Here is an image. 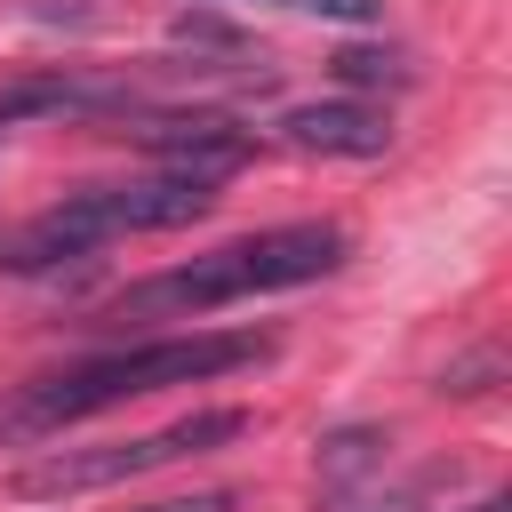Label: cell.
<instances>
[{
	"mask_svg": "<svg viewBox=\"0 0 512 512\" xmlns=\"http://www.w3.org/2000/svg\"><path fill=\"white\" fill-rule=\"evenodd\" d=\"M256 360H272V336H256V328H192V336H152V344L88 352L72 368H48V376L0 392V448L48 440V432H64L80 416H104L120 400L208 384V376H232V368H256Z\"/></svg>",
	"mask_w": 512,
	"mask_h": 512,
	"instance_id": "cell-1",
	"label": "cell"
},
{
	"mask_svg": "<svg viewBox=\"0 0 512 512\" xmlns=\"http://www.w3.org/2000/svg\"><path fill=\"white\" fill-rule=\"evenodd\" d=\"M344 256H352V232L328 224V216H304V224H272V232H248V240H224V248H208L192 264H168V272L136 280L112 312L120 320H200V312H224L240 296L328 280V272H344Z\"/></svg>",
	"mask_w": 512,
	"mask_h": 512,
	"instance_id": "cell-2",
	"label": "cell"
},
{
	"mask_svg": "<svg viewBox=\"0 0 512 512\" xmlns=\"http://www.w3.org/2000/svg\"><path fill=\"white\" fill-rule=\"evenodd\" d=\"M216 208V184L200 176H136V184H88V192H64L56 208H40L32 224H16L0 240V272H56L64 256H88L120 232H176V224H200Z\"/></svg>",
	"mask_w": 512,
	"mask_h": 512,
	"instance_id": "cell-3",
	"label": "cell"
},
{
	"mask_svg": "<svg viewBox=\"0 0 512 512\" xmlns=\"http://www.w3.org/2000/svg\"><path fill=\"white\" fill-rule=\"evenodd\" d=\"M256 416L248 408H192L160 432H136V440H96V448H40L8 488L32 496V504H64V496H88V488H120V480H144L160 464H184V456H208V448H232L248 440Z\"/></svg>",
	"mask_w": 512,
	"mask_h": 512,
	"instance_id": "cell-4",
	"label": "cell"
},
{
	"mask_svg": "<svg viewBox=\"0 0 512 512\" xmlns=\"http://www.w3.org/2000/svg\"><path fill=\"white\" fill-rule=\"evenodd\" d=\"M120 136H136L168 176H200V184L240 176L248 152H256V136L240 120H224V112H128Z\"/></svg>",
	"mask_w": 512,
	"mask_h": 512,
	"instance_id": "cell-5",
	"label": "cell"
},
{
	"mask_svg": "<svg viewBox=\"0 0 512 512\" xmlns=\"http://www.w3.org/2000/svg\"><path fill=\"white\" fill-rule=\"evenodd\" d=\"M280 144L288 152H320V160H376L392 144V112L376 96H320V104H288L280 112Z\"/></svg>",
	"mask_w": 512,
	"mask_h": 512,
	"instance_id": "cell-6",
	"label": "cell"
},
{
	"mask_svg": "<svg viewBox=\"0 0 512 512\" xmlns=\"http://www.w3.org/2000/svg\"><path fill=\"white\" fill-rule=\"evenodd\" d=\"M384 448H392V440H384L376 424H344V432L320 440V464H312V472H320L328 496H352L368 472H384Z\"/></svg>",
	"mask_w": 512,
	"mask_h": 512,
	"instance_id": "cell-7",
	"label": "cell"
},
{
	"mask_svg": "<svg viewBox=\"0 0 512 512\" xmlns=\"http://www.w3.org/2000/svg\"><path fill=\"white\" fill-rule=\"evenodd\" d=\"M328 72H336V88H344V96H368V88H408V80H416L400 48H336V56H328Z\"/></svg>",
	"mask_w": 512,
	"mask_h": 512,
	"instance_id": "cell-8",
	"label": "cell"
},
{
	"mask_svg": "<svg viewBox=\"0 0 512 512\" xmlns=\"http://www.w3.org/2000/svg\"><path fill=\"white\" fill-rule=\"evenodd\" d=\"M496 376H504V344H472L464 360H448V376H440V392H456V400H472V392H496Z\"/></svg>",
	"mask_w": 512,
	"mask_h": 512,
	"instance_id": "cell-9",
	"label": "cell"
},
{
	"mask_svg": "<svg viewBox=\"0 0 512 512\" xmlns=\"http://www.w3.org/2000/svg\"><path fill=\"white\" fill-rule=\"evenodd\" d=\"M272 8H296V16H328V24H376L384 0H272Z\"/></svg>",
	"mask_w": 512,
	"mask_h": 512,
	"instance_id": "cell-10",
	"label": "cell"
},
{
	"mask_svg": "<svg viewBox=\"0 0 512 512\" xmlns=\"http://www.w3.org/2000/svg\"><path fill=\"white\" fill-rule=\"evenodd\" d=\"M128 512H240L232 488H192V496H152V504H128Z\"/></svg>",
	"mask_w": 512,
	"mask_h": 512,
	"instance_id": "cell-11",
	"label": "cell"
},
{
	"mask_svg": "<svg viewBox=\"0 0 512 512\" xmlns=\"http://www.w3.org/2000/svg\"><path fill=\"white\" fill-rule=\"evenodd\" d=\"M464 512H512V504H504V496H480V504H464Z\"/></svg>",
	"mask_w": 512,
	"mask_h": 512,
	"instance_id": "cell-12",
	"label": "cell"
}]
</instances>
